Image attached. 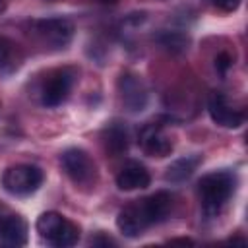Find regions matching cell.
<instances>
[{"instance_id":"6da1fadb","label":"cell","mask_w":248,"mask_h":248,"mask_svg":"<svg viewBox=\"0 0 248 248\" xmlns=\"http://www.w3.org/2000/svg\"><path fill=\"white\" fill-rule=\"evenodd\" d=\"M236 188V174L232 170H213L198 180V198L205 215H217Z\"/></svg>"},{"instance_id":"7a4b0ae2","label":"cell","mask_w":248,"mask_h":248,"mask_svg":"<svg viewBox=\"0 0 248 248\" xmlns=\"http://www.w3.org/2000/svg\"><path fill=\"white\" fill-rule=\"evenodd\" d=\"M35 229L41 238H45L56 248H68L79 240V227L58 211L41 213L35 223Z\"/></svg>"},{"instance_id":"3957f363","label":"cell","mask_w":248,"mask_h":248,"mask_svg":"<svg viewBox=\"0 0 248 248\" xmlns=\"http://www.w3.org/2000/svg\"><path fill=\"white\" fill-rule=\"evenodd\" d=\"M74 23L68 17H45L31 21V35L48 50H62L74 39Z\"/></svg>"},{"instance_id":"277c9868","label":"cell","mask_w":248,"mask_h":248,"mask_svg":"<svg viewBox=\"0 0 248 248\" xmlns=\"http://www.w3.org/2000/svg\"><path fill=\"white\" fill-rule=\"evenodd\" d=\"M64 174L79 188H93L97 184V165L87 151L79 147H68L60 155Z\"/></svg>"},{"instance_id":"5b68a950","label":"cell","mask_w":248,"mask_h":248,"mask_svg":"<svg viewBox=\"0 0 248 248\" xmlns=\"http://www.w3.org/2000/svg\"><path fill=\"white\" fill-rule=\"evenodd\" d=\"M45 180L43 170L37 165H12L2 172V188L12 196H31Z\"/></svg>"},{"instance_id":"8992f818","label":"cell","mask_w":248,"mask_h":248,"mask_svg":"<svg viewBox=\"0 0 248 248\" xmlns=\"http://www.w3.org/2000/svg\"><path fill=\"white\" fill-rule=\"evenodd\" d=\"M78 79V68L74 66H64L48 72L43 87H41V103L46 108H54L62 105L68 97Z\"/></svg>"},{"instance_id":"52a82bcc","label":"cell","mask_w":248,"mask_h":248,"mask_svg":"<svg viewBox=\"0 0 248 248\" xmlns=\"http://www.w3.org/2000/svg\"><path fill=\"white\" fill-rule=\"evenodd\" d=\"M116 89H118L120 103L128 112H141L147 107L149 91L138 74L122 72L116 81Z\"/></svg>"},{"instance_id":"ba28073f","label":"cell","mask_w":248,"mask_h":248,"mask_svg":"<svg viewBox=\"0 0 248 248\" xmlns=\"http://www.w3.org/2000/svg\"><path fill=\"white\" fill-rule=\"evenodd\" d=\"M140 217L143 219L145 227H153V225H159L163 221H167L172 213V207H174V196L170 192H165V190H159L147 198H141V200H136L134 202Z\"/></svg>"},{"instance_id":"9c48e42d","label":"cell","mask_w":248,"mask_h":248,"mask_svg":"<svg viewBox=\"0 0 248 248\" xmlns=\"http://www.w3.org/2000/svg\"><path fill=\"white\" fill-rule=\"evenodd\" d=\"M138 143L141 147V151L149 157H169L174 149V143L172 140L167 136L163 124L159 122H147L140 128V134H138Z\"/></svg>"},{"instance_id":"30bf717a","label":"cell","mask_w":248,"mask_h":248,"mask_svg":"<svg viewBox=\"0 0 248 248\" xmlns=\"http://www.w3.org/2000/svg\"><path fill=\"white\" fill-rule=\"evenodd\" d=\"M27 232H29L27 221L19 213L12 211L8 205L0 203V242L14 248L25 246Z\"/></svg>"},{"instance_id":"8fae6325","label":"cell","mask_w":248,"mask_h":248,"mask_svg":"<svg viewBox=\"0 0 248 248\" xmlns=\"http://www.w3.org/2000/svg\"><path fill=\"white\" fill-rule=\"evenodd\" d=\"M207 112L211 116V120L221 126V128H229V130H236L244 124V114L234 108L229 99L225 97V93L221 91H211L207 97Z\"/></svg>"},{"instance_id":"7c38bea8","label":"cell","mask_w":248,"mask_h":248,"mask_svg":"<svg viewBox=\"0 0 248 248\" xmlns=\"http://www.w3.org/2000/svg\"><path fill=\"white\" fill-rule=\"evenodd\" d=\"M101 140H103V147L107 153L110 155H122L128 151L130 145V130L128 124L122 120H110L103 132H101Z\"/></svg>"},{"instance_id":"4fadbf2b","label":"cell","mask_w":248,"mask_h":248,"mask_svg":"<svg viewBox=\"0 0 248 248\" xmlns=\"http://www.w3.org/2000/svg\"><path fill=\"white\" fill-rule=\"evenodd\" d=\"M151 182V174L145 169V165H141L140 161H130L126 163L120 172L116 174V186L122 192H134V190H143L147 188Z\"/></svg>"},{"instance_id":"5bb4252c","label":"cell","mask_w":248,"mask_h":248,"mask_svg":"<svg viewBox=\"0 0 248 248\" xmlns=\"http://www.w3.org/2000/svg\"><path fill=\"white\" fill-rule=\"evenodd\" d=\"M116 227L128 238H138V236H141L147 231V227L143 225V221H141L138 209L134 207V203H128V205H124L118 211V215H116Z\"/></svg>"},{"instance_id":"9a60e30c","label":"cell","mask_w":248,"mask_h":248,"mask_svg":"<svg viewBox=\"0 0 248 248\" xmlns=\"http://www.w3.org/2000/svg\"><path fill=\"white\" fill-rule=\"evenodd\" d=\"M200 165H202V155H198V153L174 159L165 170V180H169V182H184L186 178H190L196 172V169Z\"/></svg>"},{"instance_id":"2e32d148","label":"cell","mask_w":248,"mask_h":248,"mask_svg":"<svg viewBox=\"0 0 248 248\" xmlns=\"http://www.w3.org/2000/svg\"><path fill=\"white\" fill-rule=\"evenodd\" d=\"M155 43H157L163 50H167V52H170V54H180V52H184V50L188 48L190 37H188L184 31L163 29V31H159V33L155 35Z\"/></svg>"},{"instance_id":"e0dca14e","label":"cell","mask_w":248,"mask_h":248,"mask_svg":"<svg viewBox=\"0 0 248 248\" xmlns=\"http://www.w3.org/2000/svg\"><path fill=\"white\" fill-rule=\"evenodd\" d=\"M232 66H234V56H232L231 52L223 50V52H219V54L215 56V70H217V74L225 76Z\"/></svg>"},{"instance_id":"ac0fdd59","label":"cell","mask_w":248,"mask_h":248,"mask_svg":"<svg viewBox=\"0 0 248 248\" xmlns=\"http://www.w3.org/2000/svg\"><path fill=\"white\" fill-rule=\"evenodd\" d=\"M242 0H211L213 8H217L219 12H225V14H231L234 10H238Z\"/></svg>"},{"instance_id":"d6986e66","label":"cell","mask_w":248,"mask_h":248,"mask_svg":"<svg viewBox=\"0 0 248 248\" xmlns=\"http://www.w3.org/2000/svg\"><path fill=\"white\" fill-rule=\"evenodd\" d=\"M10 54H12V45H10V41L0 39V68H4V66L8 64Z\"/></svg>"},{"instance_id":"ffe728a7","label":"cell","mask_w":248,"mask_h":248,"mask_svg":"<svg viewBox=\"0 0 248 248\" xmlns=\"http://www.w3.org/2000/svg\"><path fill=\"white\" fill-rule=\"evenodd\" d=\"M93 246H114L116 242L112 240V238H108V236H105V234H97V236H91V240H89Z\"/></svg>"},{"instance_id":"44dd1931","label":"cell","mask_w":248,"mask_h":248,"mask_svg":"<svg viewBox=\"0 0 248 248\" xmlns=\"http://www.w3.org/2000/svg\"><path fill=\"white\" fill-rule=\"evenodd\" d=\"M170 242H178V244H194L190 238H172Z\"/></svg>"},{"instance_id":"7402d4cb","label":"cell","mask_w":248,"mask_h":248,"mask_svg":"<svg viewBox=\"0 0 248 248\" xmlns=\"http://www.w3.org/2000/svg\"><path fill=\"white\" fill-rule=\"evenodd\" d=\"M99 2H103V4H110V6H114L118 0H99Z\"/></svg>"},{"instance_id":"603a6c76","label":"cell","mask_w":248,"mask_h":248,"mask_svg":"<svg viewBox=\"0 0 248 248\" xmlns=\"http://www.w3.org/2000/svg\"><path fill=\"white\" fill-rule=\"evenodd\" d=\"M6 10V0H0V14Z\"/></svg>"}]
</instances>
